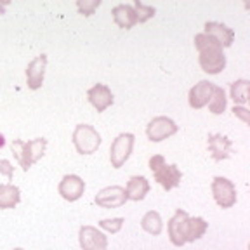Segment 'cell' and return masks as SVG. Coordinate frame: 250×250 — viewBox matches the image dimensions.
Returning a JSON list of instances; mask_svg holds the SVG:
<instances>
[{
    "instance_id": "obj_1",
    "label": "cell",
    "mask_w": 250,
    "mask_h": 250,
    "mask_svg": "<svg viewBox=\"0 0 250 250\" xmlns=\"http://www.w3.org/2000/svg\"><path fill=\"white\" fill-rule=\"evenodd\" d=\"M195 47L198 51V62L205 73L217 75L226 68V56L223 45L207 33H196Z\"/></svg>"
},
{
    "instance_id": "obj_2",
    "label": "cell",
    "mask_w": 250,
    "mask_h": 250,
    "mask_svg": "<svg viewBox=\"0 0 250 250\" xmlns=\"http://www.w3.org/2000/svg\"><path fill=\"white\" fill-rule=\"evenodd\" d=\"M47 148V139L45 137H37V139L31 141H21L14 139L11 143V151L14 155V158L18 160V164L21 165L24 172L30 170L31 165L37 164L43 156Z\"/></svg>"
},
{
    "instance_id": "obj_3",
    "label": "cell",
    "mask_w": 250,
    "mask_h": 250,
    "mask_svg": "<svg viewBox=\"0 0 250 250\" xmlns=\"http://www.w3.org/2000/svg\"><path fill=\"white\" fill-rule=\"evenodd\" d=\"M149 168H151L155 181L165 191L177 188L183 179V172L179 170V167L176 164H167L164 155H153L149 158Z\"/></svg>"
},
{
    "instance_id": "obj_4",
    "label": "cell",
    "mask_w": 250,
    "mask_h": 250,
    "mask_svg": "<svg viewBox=\"0 0 250 250\" xmlns=\"http://www.w3.org/2000/svg\"><path fill=\"white\" fill-rule=\"evenodd\" d=\"M101 134L92 125L78 124L73 130V145L80 155H92L101 146Z\"/></svg>"
},
{
    "instance_id": "obj_5",
    "label": "cell",
    "mask_w": 250,
    "mask_h": 250,
    "mask_svg": "<svg viewBox=\"0 0 250 250\" xmlns=\"http://www.w3.org/2000/svg\"><path fill=\"white\" fill-rule=\"evenodd\" d=\"M134 134L130 132H124L120 136H117L109 146V160H111V167L113 168H120L124 167V164L129 160L130 153L134 148Z\"/></svg>"
},
{
    "instance_id": "obj_6",
    "label": "cell",
    "mask_w": 250,
    "mask_h": 250,
    "mask_svg": "<svg viewBox=\"0 0 250 250\" xmlns=\"http://www.w3.org/2000/svg\"><path fill=\"white\" fill-rule=\"evenodd\" d=\"M212 195L221 208H231L236 203V188L234 183L228 177L217 176L212 181Z\"/></svg>"
},
{
    "instance_id": "obj_7",
    "label": "cell",
    "mask_w": 250,
    "mask_h": 250,
    "mask_svg": "<svg viewBox=\"0 0 250 250\" xmlns=\"http://www.w3.org/2000/svg\"><path fill=\"white\" fill-rule=\"evenodd\" d=\"M177 132L176 122L168 117H155L146 125V136L153 143H160Z\"/></svg>"
},
{
    "instance_id": "obj_8",
    "label": "cell",
    "mask_w": 250,
    "mask_h": 250,
    "mask_svg": "<svg viewBox=\"0 0 250 250\" xmlns=\"http://www.w3.org/2000/svg\"><path fill=\"white\" fill-rule=\"evenodd\" d=\"M78 243L82 250H106L108 236L94 226H82L78 229Z\"/></svg>"
},
{
    "instance_id": "obj_9",
    "label": "cell",
    "mask_w": 250,
    "mask_h": 250,
    "mask_svg": "<svg viewBox=\"0 0 250 250\" xmlns=\"http://www.w3.org/2000/svg\"><path fill=\"white\" fill-rule=\"evenodd\" d=\"M189 215L184 210L177 208L176 214L168 219L167 223V231H168V240L172 242V245L183 247L186 243V226Z\"/></svg>"
},
{
    "instance_id": "obj_10",
    "label": "cell",
    "mask_w": 250,
    "mask_h": 250,
    "mask_svg": "<svg viewBox=\"0 0 250 250\" xmlns=\"http://www.w3.org/2000/svg\"><path fill=\"white\" fill-rule=\"evenodd\" d=\"M94 202L98 203V207L103 208H118L125 205L127 195H125V188L122 186H108L103 188L101 191L96 195Z\"/></svg>"
},
{
    "instance_id": "obj_11",
    "label": "cell",
    "mask_w": 250,
    "mask_h": 250,
    "mask_svg": "<svg viewBox=\"0 0 250 250\" xmlns=\"http://www.w3.org/2000/svg\"><path fill=\"white\" fill-rule=\"evenodd\" d=\"M58 191L66 202H77V200L82 198L83 191H85V183H83L82 177L75 176V174H68L61 179Z\"/></svg>"
},
{
    "instance_id": "obj_12",
    "label": "cell",
    "mask_w": 250,
    "mask_h": 250,
    "mask_svg": "<svg viewBox=\"0 0 250 250\" xmlns=\"http://www.w3.org/2000/svg\"><path fill=\"white\" fill-rule=\"evenodd\" d=\"M45 68H47V56L40 54L37 56L33 61L26 66V83L28 89L39 90L43 83V77H45Z\"/></svg>"
},
{
    "instance_id": "obj_13",
    "label": "cell",
    "mask_w": 250,
    "mask_h": 250,
    "mask_svg": "<svg viewBox=\"0 0 250 250\" xmlns=\"http://www.w3.org/2000/svg\"><path fill=\"white\" fill-rule=\"evenodd\" d=\"M87 99H89V103L94 108L98 109V113H101L106 108H109L115 101L111 89L108 85H104V83H96L94 87H90L87 90Z\"/></svg>"
},
{
    "instance_id": "obj_14",
    "label": "cell",
    "mask_w": 250,
    "mask_h": 250,
    "mask_svg": "<svg viewBox=\"0 0 250 250\" xmlns=\"http://www.w3.org/2000/svg\"><path fill=\"white\" fill-rule=\"evenodd\" d=\"M207 145H208V151H210L212 158L215 162H223L226 158H229L233 141L228 136H223V134H208Z\"/></svg>"
},
{
    "instance_id": "obj_15",
    "label": "cell",
    "mask_w": 250,
    "mask_h": 250,
    "mask_svg": "<svg viewBox=\"0 0 250 250\" xmlns=\"http://www.w3.org/2000/svg\"><path fill=\"white\" fill-rule=\"evenodd\" d=\"M212 90H214V83L208 80H202V82L195 83V87L189 89L188 94V103L193 109H202L203 106H207L210 101Z\"/></svg>"
},
{
    "instance_id": "obj_16",
    "label": "cell",
    "mask_w": 250,
    "mask_h": 250,
    "mask_svg": "<svg viewBox=\"0 0 250 250\" xmlns=\"http://www.w3.org/2000/svg\"><path fill=\"white\" fill-rule=\"evenodd\" d=\"M203 33L214 37L221 45L224 47H231L234 40V31L229 26H226L224 23H217V21H207L205 26H203Z\"/></svg>"
},
{
    "instance_id": "obj_17",
    "label": "cell",
    "mask_w": 250,
    "mask_h": 250,
    "mask_svg": "<svg viewBox=\"0 0 250 250\" xmlns=\"http://www.w3.org/2000/svg\"><path fill=\"white\" fill-rule=\"evenodd\" d=\"M148 193H149V181L145 176H132L127 181V188H125L127 200L141 202V200L146 198Z\"/></svg>"
},
{
    "instance_id": "obj_18",
    "label": "cell",
    "mask_w": 250,
    "mask_h": 250,
    "mask_svg": "<svg viewBox=\"0 0 250 250\" xmlns=\"http://www.w3.org/2000/svg\"><path fill=\"white\" fill-rule=\"evenodd\" d=\"M111 14H113V20L122 30H130L132 26L137 24V16L136 11L130 4H118L111 9Z\"/></svg>"
},
{
    "instance_id": "obj_19",
    "label": "cell",
    "mask_w": 250,
    "mask_h": 250,
    "mask_svg": "<svg viewBox=\"0 0 250 250\" xmlns=\"http://www.w3.org/2000/svg\"><path fill=\"white\" fill-rule=\"evenodd\" d=\"M21 202L20 188L12 183L0 184V208H14Z\"/></svg>"
},
{
    "instance_id": "obj_20",
    "label": "cell",
    "mask_w": 250,
    "mask_h": 250,
    "mask_svg": "<svg viewBox=\"0 0 250 250\" xmlns=\"http://www.w3.org/2000/svg\"><path fill=\"white\" fill-rule=\"evenodd\" d=\"M208 228V223H205L203 217H189L186 226V243H193L200 240L205 234Z\"/></svg>"
},
{
    "instance_id": "obj_21",
    "label": "cell",
    "mask_w": 250,
    "mask_h": 250,
    "mask_svg": "<svg viewBox=\"0 0 250 250\" xmlns=\"http://www.w3.org/2000/svg\"><path fill=\"white\" fill-rule=\"evenodd\" d=\"M141 228L146 231V233L153 234V236H158L164 229V223H162V217L160 214L156 210H149L143 215L141 219Z\"/></svg>"
},
{
    "instance_id": "obj_22",
    "label": "cell",
    "mask_w": 250,
    "mask_h": 250,
    "mask_svg": "<svg viewBox=\"0 0 250 250\" xmlns=\"http://www.w3.org/2000/svg\"><path fill=\"white\" fill-rule=\"evenodd\" d=\"M226 104H228V98H226L224 89L223 87H219V85H214L210 101H208V109H210V113L223 115L224 111H226Z\"/></svg>"
},
{
    "instance_id": "obj_23",
    "label": "cell",
    "mask_w": 250,
    "mask_h": 250,
    "mask_svg": "<svg viewBox=\"0 0 250 250\" xmlns=\"http://www.w3.org/2000/svg\"><path fill=\"white\" fill-rule=\"evenodd\" d=\"M231 99L236 106H243L249 101V80L242 78L231 83Z\"/></svg>"
},
{
    "instance_id": "obj_24",
    "label": "cell",
    "mask_w": 250,
    "mask_h": 250,
    "mask_svg": "<svg viewBox=\"0 0 250 250\" xmlns=\"http://www.w3.org/2000/svg\"><path fill=\"white\" fill-rule=\"evenodd\" d=\"M134 11H136V16H137V23H146L148 20H151L153 16H155V7H151V5H145L143 2H139V0H136L134 2Z\"/></svg>"
},
{
    "instance_id": "obj_25",
    "label": "cell",
    "mask_w": 250,
    "mask_h": 250,
    "mask_svg": "<svg viewBox=\"0 0 250 250\" xmlns=\"http://www.w3.org/2000/svg\"><path fill=\"white\" fill-rule=\"evenodd\" d=\"M124 217H115V219H103V221H99V228L104 231H108V233L115 234L118 233V231L122 229V226H124Z\"/></svg>"
},
{
    "instance_id": "obj_26",
    "label": "cell",
    "mask_w": 250,
    "mask_h": 250,
    "mask_svg": "<svg viewBox=\"0 0 250 250\" xmlns=\"http://www.w3.org/2000/svg\"><path fill=\"white\" fill-rule=\"evenodd\" d=\"M101 5V0H78L77 2V9L80 14L83 16H92L94 11Z\"/></svg>"
},
{
    "instance_id": "obj_27",
    "label": "cell",
    "mask_w": 250,
    "mask_h": 250,
    "mask_svg": "<svg viewBox=\"0 0 250 250\" xmlns=\"http://www.w3.org/2000/svg\"><path fill=\"white\" fill-rule=\"evenodd\" d=\"M0 174H4L9 181H12V176H14V167L9 160H0Z\"/></svg>"
},
{
    "instance_id": "obj_28",
    "label": "cell",
    "mask_w": 250,
    "mask_h": 250,
    "mask_svg": "<svg viewBox=\"0 0 250 250\" xmlns=\"http://www.w3.org/2000/svg\"><path fill=\"white\" fill-rule=\"evenodd\" d=\"M233 113L236 115V117H238V118H242L243 124H249V109H247V108H243V106H236V104H234Z\"/></svg>"
},
{
    "instance_id": "obj_29",
    "label": "cell",
    "mask_w": 250,
    "mask_h": 250,
    "mask_svg": "<svg viewBox=\"0 0 250 250\" xmlns=\"http://www.w3.org/2000/svg\"><path fill=\"white\" fill-rule=\"evenodd\" d=\"M4 143H5V141H4V136H2V134H0V148H2V146H4Z\"/></svg>"
},
{
    "instance_id": "obj_30",
    "label": "cell",
    "mask_w": 250,
    "mask_h": 250,
    "mask_svg": "<svg viewBox=\"0 0 250 250\" xmlns=\"http://www.w3.org/2000/svg\"><path fill=\"white\" fill-rule=\"evenodd\" d=\"M0 12H4V7H2V5H0Z\"/></svg>"
},
{
    "instance_id": "obj_31",
    "label": "cell",
    "mask_w": 250,
    "mask_h": 250,
    "mask_svg": "<svg viewBox=\"0 0 250 250\" xmlns=\"http://www.w3.org/2000/svg\"><path fill=\"white\" fill-rule=\"evenodd\" d=\"M12 250H24V249H20V247H18V249H12Z\"/></svg>"
}]
</instances>
